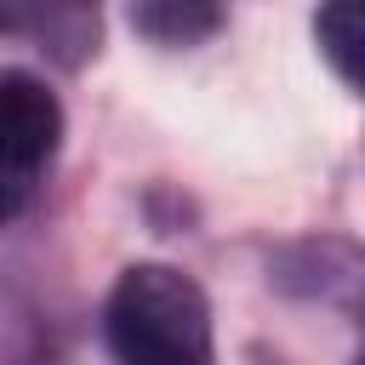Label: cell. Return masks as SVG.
I'll return each mask as SVG.
<instances>
[{
	"mask_svg": "<svg viewBox=\"0 0 365 365\" xmlns=\"http://www.w3.org/2000/svg\"><path fill=\"white\" fill-rule=\"evenodd\" d=\"M120 365H211V302L171 262H131L103 314Z\"/></svg>",
	"mask_w": 365,
	"mask_h": 365,
	"instance_id": "cell-1",
	"label": "cell"
},
{
	"mask_svg": "<svg viewBox=\"0 0 365 365\" xmlns=\"http://www.w3.org/2000/svg\"><path fill=\"white\" fill-rule=\"evenodd\" d=\"M63 143V103L29 68H0V182H29Z\"/></svg>",
	"mask_w": 365,
	"mask_h": 365,
	"instance_id": "cell-2",
	"label": "cell"
},
{
	"mask_svg": "<svg viewBox=\"0 0 365 365\" xmlns=\"http://www.w3.org/2000/svg\"><path fill=\"white\" fill-rule=\"evenodd\" d=\"M131 29L148 34L154 46H200L205 34L222 29L217 6H194V0H154V6H131Z\"/></svg>",
	"mask_w": 365,
	"mask_h": 365,
	"instance_id": "cell-3",
	"label": "cell"
},
{
	"mask_svg": "<svg viewBox=\"0 0 365 365\" xmlns=\"http://www.w3.org/2000/svg\"><path fill=\"white\" fill-rule=\"evenodd\" d=\"M314 34H319L325 57L336 63V74H342L348 86H359V34H365L359 6H325V11L314 17Z\"/></svg>",
	"mask_w": 365,
	"mask_h": 365,
	"instance_id": "cell-4",
	"label": "cell"
},
{
	"mask_svg": "<svg viewBox=\"0 0 365 365\" xmlns=\"http://www.w3.org/2000/svg\"><path fill=\"white\" fill-rule=\"evenodd\" d=\"M17 211V194H11V182H0V222Z\"/></svg>",
	"mask_w": 365,
	"mask_h": 365,
	"instance_id": "cell-5",
	"label": "cell"
}]
</instances>
